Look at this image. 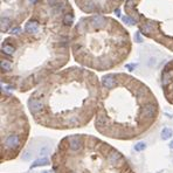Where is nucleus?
I'll list each match as a JSON object with an SVG mask.
<instances>
[{
  "mask_svg": "<svg viewBox=\"0 0 173 173\" xmlns=\"http://www.w3.org/2000/svg\"><path fill=\"white\" fill-rule=\"evenodd\" d=\"M158 114L157 102L146 86L139 83L132 98H128L126 93H117L115 96L104 94L96 114L95 129L111 139L133 141L152 129Z\"/></svg>",
  "mask_w": 173,
  "mask_h": 173,
  "instance_id": "f03ea898",
  "label": "nucleus"
},
{
  "mask_svg": "<svg viewBox=\"0 0 173 173\" xmlns=\"http://www.w3.org/2000/svg\"><path fill=\"white\" fill-rule=\"evenodd\" d=\"M63 24H64L66 26H70V25L73 24V15L67 14V15L64 16V19H63Z\"/></svg>",
  "mask_w": 173,
  "mask_h": 173,
  "instance_id": "f8f14e48",
  "label": "nucleus"
},
{
  "mask_svg": "<svg viewBox=\"0 0 173 173\" xmlns=\"http://www.w3.org/2000/svg\"><path fill=\"white\" fill-rule=\"evenodd\" d=\"M46 165H49V160L46 157H43L41 159H38V160L34 162L30 165V168H35V167H40V166H46Z\"/></svg>",
  "mask_w": 173,
  "mask_h": 173,
  "instance_id": "6e6552de",
  "label": "nucleus"
},
{
  "mask_svg": "<svg viewBox=\"0 0 173 173\" xmlns=\"http://www.w3.org/2000/svg\"><path fill=\"white\" fill-rule=\"evenodd\" d=\"M98 84L93 74L69 69L56 75L28 99L34 120L48 129L72 130L88 125L98 101Z\"/></svg>",
  "mask_w": 173,
  "mask_h": 173,
  "instance_id": "f257e3e1",
  "label": "nucleus"
},
{
  "mask_svg": "<svg viewBox=\"0 0 173 173\" xmlns=\"http://www.w3.org/2000/svg\"><path fill=\"white\" fill-rule=\"evenodd\" d=\"M50 162L54 173H136L122 152L84 133L63 137Z\"/></svg>",
  "mask_w": 173,
  "mask_h": 173,
  "instance_id": "7ed1b4c3",
  "label": "nucleus"
},
{
  "mask_svg": "<svg viewBox=\"0 0 173 173\" xmlns=\"http://www.w3.org/2000/svg\"><path fill=\"white\" fill-rule=\"evenodd\" d=\"M162 138L164 141H167V139H170V138L173 136V130L171 129V128H168V126H165L163 130H162Z\"/></svg>",
  "mask_w": 173,
  "mask_h": 173,
  "instance_id": "1a4fd4ad",
  "label": "nucleus"
},
{
  "mask_svg": "<svg viewBox=\"0 0 173 173\" xmlns=\"http://www.w3.org/2000/svg\"><path fill=\"white\" fill-rule=\"evenodd\" d=\"M48 3L54 7V6H56L57 4H60V0H48Z\"/></svg>",
  "mask_w": 173,
  "mask_h": 173,
  "instance_id": "6ab92c4d",
  "label": "nucleus"
},
{
  "mask_svg": "<svg viewBox=\"0 0 173 173\" xmlns=\"http://www.w3.org/2000/svg\"><path fill=\"white\" fill-rule=\"evenodd\" d=\"M9 27V20L7 18H3L1 19V29L3 30H7Z\"/></svg>",
  "mask_w": 173,
  "mask_h": 173,
  "instance_id": "4468645a",
  "label": "nucleus"
},
{
  "mask_svg": "<svg viewBox=\"0 0 173 173\" xmlns=\"http://www.w3.org/2000/svg\"><path fill=\"white\" fill-rule=\"evenodd\" d=\"M152 29H153V25L151 22H147V24H145V25L142 26V32L144 34H150L152 32Z\"/></svg>",
  "mask_w": 173,
  "mask_h": 173,
  "instance_id": "9d476101",
  "label": "nucleus"
},
{
  "mask_svg": "<svg viewBox=\"0 0 173 173\" xmlns=\"http://www.w3.org/2000/svg\"><path fill=\"white\" fill-rule=\"evenodd\" d=\"M25 29L27 33L29 34H35L38 30H39V24L36 21H28L26 25H25Z\"/></svg>",
  "mask_w": 173,
  "mask_h": 173,
  "instance_id": "39448f33",
  "label": "nucleus"
},
{
  "mask_svg": "<svg viewBox=\"0 0 173 173\" xmlns=\"http://www.w3.org/2000/svg\"><path fill=\"white\" fill-rule=\"evenodd\" d=\"M115 14H116L117 16H120V11H119V9H116V11H115Z\"/></svg>",
  "mask_w": 173,
  "mask_h": 173,
  "instance_id": "412c9836",
  "label": "nucleus"
},
{
  "mask_svg": "<svg viewBox=\"0 0 173 173\" xmlns=\"http://www.w3.org/2000/svg\"><path fill=\"white\" fill-rule=\"evenodd\" d=\"M123 21H124L125 24L130 25V26H132V25H134V24H136V21H134V20L131 18V16H129V15L124 16V18H123Z\"/></svg>",
  "mask_w": 173,
  "mask_h": 173,
  "instance_id": "dca6fc26",
  "label": "nucleus"
},
{
  "mask_svg": "<svg viewBox=\"0 0 173 173\" xmlns=\"http://www.w3.org/2000/svg\"><path fill=\"white\" fill-rule=\"evenodd\" d=\"M83 8H84V11H94L95 9V4L93 1H89L83 6Z\"/></svg>",
  "mask_w": 173,
  "mask_h": 173,
  "instance_id": "2eb2a0df",
  "label": "nucleus"
},
{
  "mask_svg": "<svg viewBox=\"0 0 173 173\" xmlns=\"http://www.w3.org/2000/svg\"><path fill=\"white\" fill-rule=\"evenodd\" d=\"M15 51V47L9 43V42H6L3 45V53H5L6 55H13Z\"/></svg>",
  "mask_w": 173,
  "mask_h": 173,
  "instance_id": "0eeeda50",
  "label": "nucleus"
},
{
  "mask_svg": "<svg viewBox=\"0 0 173 173\" xmlns=\"http://www.w3.org/2000/svg\"><path fill=\"white\" fill-rule=\"evenodd\" d=\"M41 173H51V172H49V171H42Z\"/></svg>",
  "mask_w": 173,
  "mask_h": 173,
  "instance_id": "b1692460",
  "label": "nucleus"
},
{
  "mask_svg": "<svg viewBox=\"0 0 173 173\" xmlns=\"http://www.w3.org/2000/svg\"><path fill=\"white\" fill-rule=\"evenodd\" d=\"M146 149V143L145 142H137L136 145H134V150L137 152H142Z\"/></svg>",
  "mask_w": 173,
  "mask_h": 173,
  "instance_id": "9b49d317",
  "label": "nucleus"
},
{
  "mask_svg": "<svg viewBox=\"0 0 173 173\" xmlns=\"http://www.w3.org/2000/svg\"><path fill=\"white\" fill-rule=\"evenodd\" d=\"M125 67H126V69H128V70H130V72H132V70H133V69L136 68V64H134V63H129V64H126Z\"/></svg>",
  "mask_w": 173,
  "mask_h": 173,
  "instance_id": "a211bd4d",
  "label": "nucleus"
},
{
  "mask_svg": "<svg viewBox=\"0 0 173 173\" xmlns=\"http://www.w3.org/2000/svg\"><path fill=\"white\" fill-rule=\"evenodd\" d=\"M49 152H50V146L49 145H42V147L39 151V154L45 155V154H48Z\"/></svg>",
  "mask_w": 173,
  "mask_h": 173,
  "instance_id": "ddd939ff",
  "label": "nucleus"
},
{
  "mask_svg": "<svg viewBox=\"0 0 173 173\" xmlns=\"http://www.w3.org/2000/svg\"><path fill=\"white\" fill-rule=\"evenodd\" d=\"M20 32H21V28H20V27H15L14 29H12V30H11V33H12V34H19Z\"/></svg>",
  "mask_w": 173,
  "mask_h": 173,
  "instance_id": "aec40b11",
  "label": "nucleus"
},
{
  "mask_svg": "<svg viewBox=\"0 0 173 173\" xmlns=\"http://www.w3.org/2000/svg\"><path fill=\"white\" fill-rule=\"evenodd\" d=\"M29 1H30V3H33V4H35V3L38 1V0H29Z\"/></svg>",
  "mask_w": 173,
  "mask_h": 173,
  "instance_id": "5701e85b",
  "label": "nucleus"
},
{
  "mask_svg": "<svg viewBox=\"0 0 173 173\" xmlns=\"http://www.w3.org/2000/svg\"><path fill=\"white\" fill-rule=\"evenodd\" d=\"M170 147H171V149H173V141L170 143Z\"/></svg>",
  "mask_w": 173,
  "mask_h": 173,
  "instance_id": "4be33fe9",
  "label": "nucleus"
},
{
  "mask_svg": "<svg viewBox=\"0 0 173 173\" xmlns=\"http://www.w3.org/2000/svg\"><path fill=\"white\" fill-rule=\"evenodd\" d=\"M9 94H3L1 124H0V160L15 159L24 150L29 136V123L15 99L9 101Z\"/></svg>",
  "mask_w": 173,
  "mask_h": 173,
  "instance_id": "20e7f679",
  "label": "nucleus"
},
{
  "mask_svg": "<svg viewBox=\"0 0 173 173\" xmlns=\"http://www.w3.org/2000/svg\"><path fill=\"white\" fill-rule=\"evenodd\" d=\"M90 25L94 28H102L103 26L105 25V19L102 18V16H95V18L91 19Z\"/></svg>",
  "mask_w": 173,
  "mask_h": 173,
  "instance_id": "423d86ee",
  "label": "nucleus"
},
{
  "mask_svg": "<svg viewBox=\"0 0 173 173\" xmlns=\"http://www.w3.org/2000/svg\"><path fill=\"white\" fill-rule=\"evenodd\" d=\"M134 40H136V42H138V43H142V42H143V39H142V35H141L139 32H137V33L134 34Z\"/></svg>",
  "mask_w": 173,
  "mask_h": 173,
  "instance_id": "f3484780",
  "label": "nucleus"
}]
</instances>
